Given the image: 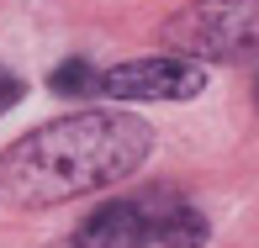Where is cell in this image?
<instances>
[{"label":"cell","instance_id":"obj_1","mask_svg":"<svg viewBox=\"0 0 259 248\" xmlns=\"http://www.w3.org/2000/svg\"><path fill=\"white\" fill-rule=\"evenodd\" d=\"M154 148L148 122L127 111H74L0 153V201L16 211L64 206L101 185H116Z\"/></svg>","mask_w":259,"mask_h":248},{"label":"cell","instance_id":"obj_2","mask_svg":"<svg viewBox=\"0 0 259 248\" xmlns=\"http://www.w3.org/2000/svg\"><path fill=\"white\" fill-rule=\"evenodd\" d=\"M164 42L180 58H259V0H196L164 21Z\"/></svg>","mask_w":259,"mask_h":248},{"label":"cell","instance_id":"obj_3","mask_svg":"<svg viewBox=\"0 0 259 248\" xmlns=\"http://www.w3.org/2000/svg\"><path fill=\"white\" fill-rule=\"evenodd\" d=\"M201 90H206V69L196 58L164 53V58H133V64L106 69L96 95H111V101H191Z\"/></svg>","mask_w":259,"mask_h":248},{"label":"cell","instance_id":"obj_4","mask_svg":"<svg viewBox=\"0 0 259 248\" xmlns=\"http://www.w3.org/2000/svg\"><path fill=\"white\" fill-rule=\"evenodd\" d=\"M154 243L148 201H111L74 232V248H143Z\"/></svg>","mask_w":259,"mask_h":248},{"label":"cell","instance_id":"obj_5","mask_svg":"<svg viewBox=\"0 0 259 248\" xmlns=\"http://www.w3.org/2000/svg\"><path fill=\"white\" fill-rule=\"evenodd\" d=\"M154 238L164 248H201L206 243V217L196 206H164L154 217Z\"/></svg>","mask_w":259,"mask_h":248},{"label":"cell","instance_id":"obj_6","mask_svg":"<svg viewBox=\"0 0 259 248\" xmlns=\"http://www.w3.org/2000/svg\"><path fill=\"white\" fill-rule=\"evenodd\" d=\"M96 85H101V74L85 64V58H69V64L53 69V90L58 95H96Z\"/></svg>","mask_w":259,"mask_h":248},{"label":"cell","instance_id":"obj_7","mask_svg":"<svg viewBox=\"0 0 259 248\" xmlns=\"http://www.w3.org/2000/svg\"><path fill=\"white\" fill-rule=\"evenodd\" d=\"M16 101H21V79L0 69V111H11V106H16Z\"/></svg>","mask_w":259,"mask_h":248}]
</instances>
